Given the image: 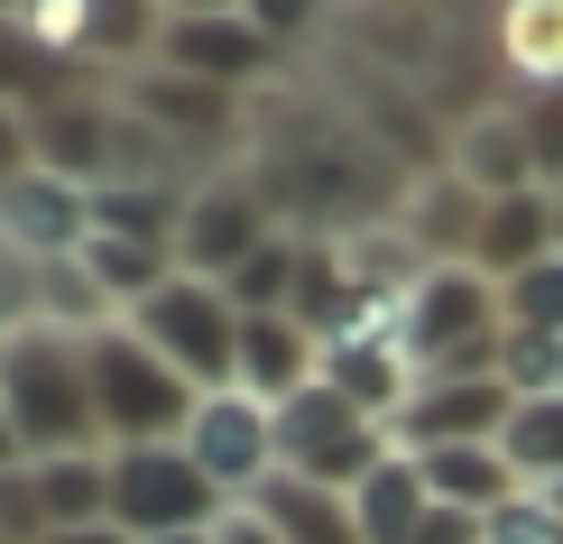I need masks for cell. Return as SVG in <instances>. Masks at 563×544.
<instances>
[{
	"instance_id": "obj_21",
	"label": "cell",
	"mask_w": 563,
	"mask_h": 544,
	"mask_svg": "<svg viewBox=\"0 0 563 544\" xmlns=\"http://www.w3.org/2000/svg\"><path fill=\"white\" fill-rule=\"evenodd\" d=\"M250 508L268 517V535H277V544H361V517H351V499H342V489L287 480V470H277V480H268Z\"/></svg>"
},
{
	"instance_id": "obj_33",
	"label": "cell",
	"mask_w": 563,
	"mask_h": 544,
	"mask_svg": "<svg viewBox=\"0 0 563 544\" xmlns=\"http://www.w3.org/2000/svg\"><path fill=\"white\" fill-rule=\"evenodd\" d=\"M29 167H37V111L0 102V185H10V176H29Z\"/></svg>"
},
{
	"instance_id": "obj_16",
	"label": "cell",
	"mask_w": 563,
	"mask_h": 544,
	"mask_svg": "<svg viewBox=\"0 0 563 544\" xmlns=\"http://www.w3.org/2000/svg\"><path fill=\"white\" fill-rule=\"evenodd\" d=\"M323 378V342L305 333L296 314H241V388L250 397H296V388H314Z\"/></svg>"
},
{
	"instance_id": "obj_28",
	"label": "cell",
	"mask_w": 563,
	"mask_h": 544,
	"mask_svg": "<svg viewBox=\"0 0 563 544\" xmlns=\"http://www.w3.org/2000/svg\"><path fill=\"white\" fill-rule=\"evenodd\" d=\"M508 102H518V121H527L536 176H545V185H563V84H545V92H508Z\"/></svg>"
},
{
	"instance_id": "obj_15",
	"label": "cell",
	"mask_w": 563,
	"mask_h": 544,
	"mask_svg": "<svg viewBox=\"0 0 563 544\" xmlns=\"http://www.w3.org/2000/svg\"><path fill=\"white\" fill-rule=\"evenodd\" d=\"M563 249V231H554V185H527V195H499L481 212V241H472V268L481 277H518V268H536V258H554Z\"/></svg>"
},
{
	"instance_id": "obj_25",
	"label": "cell",
	"mask_w": 563,
	"mask_h": 544,
	"mask_svg": "<svg viewBox=\"0 0 563 544\" xmlns=\"http://www.w3.org/2000/svg\"><path fill=\"white\" fill-rule=\"evenodd\" d=\"M499 453H508V470H518L527 489H554L563 480V397H518Z\"/></svg>"
},
{
	"instance_id": "obj_35",
	"label": "cell",
	"mask_w": 563,
	"mask_h": 544,
	"mask_svg": "<svg viewBox=\"0 0 563 544\" xmlns=\"http://www.w3.org/2000/svg\"><path fill=\"white\" fill-rule=\"evenodd\" d=\"M157 10H167V19H231L241 0H157Z\"/></svg>"
},
{
	"instance_id": "obj_24",
	"label": "cell",
	"mask_w": 563,
	"mask_h": 544,
	"mask_svg": "<svg viewBox=\"0 0 563 544\" xmlns=\"http://www.w3.org/2000/svg\"><path fill=\"white\" fill-rule=\"evenodd\" d=\"M0 102H19V111H56V102H75V75H65L46 46L19 29V19H0Z\"/></svg>"
},
{
	"instance_id": "obj_8",
	"label": "cell",
	"mask_w": 563,
	"mask_h": 544,
	"mask_svg": "<svg viewBox=\"0 0 563 544\" xmlns=\"http://www.w3.org/2000/svg\"><path fill=\"white\" fill-rule=\"evenodd\" d=\"M277 241V212H268V195L250 176H203V185H185V212H176V268L185 277H222L231 268H250Z\"/></svg>"
},
{
	"instance_id": "obj_29",
	"label": "cell",
	"mask_w": 563,
	"mask_h": 544,
	"mask_svg": "<svg viewBox=\"0 0 563 544\" xmlns=\"http://www.w3.org/2000/svg\"><path fill=\"white\" fill-rule=\"evenodd\" d=\"M489 544H563V508L545 489H518L508 508H489Z\"/></svg>"
},
{
	"instance_id": "obj_20",
	"label": "cell",
	"mask_w": 563,
	"mask_h": 544,
	"mask_svg": "<svg viewBox=\"0 0 563 544\" xmlns=\"http://www.w3.org/2000/svg\"><path fill=\"white\" fill-rule=\"evenodd\" d=\"M434 489L426 470H416V453H388L379 470H369L361 489H351V517H361V544H416V526H426Z\"/></svg>"
},
{
	"instance_id": "obj_23",
	"label": "cell",
	"mask_w": 563,
	"mask_h": 544,
	"mask_svg": "<svg viewBox=\"0 0 563 544\" xmlns=\"http://www.w3.org/2000/svg\"><path fill=\"white\" fill-rule=\"evenodd\" d=\"M84 268L102 277V296L130 314L139 296H157V287L176 277V241H148V231H92V241H84Z\"/></svg>"
},
{
	"instance_id": "obj_18",
	"label": "cell",
	"mask_w": 563,
	"mask_h": 544,
	"mask_svg": "<svg viewBox=\"0 0 563 544\" xmlns=\"http://www.w3.org/2000/svg\"><path fill=\"white\" fill-rule=\"evenodd\" d=\"M46 535H75V526H111V453H46L29 462Z\"/></svg>"
},
{
	"instance_id": "obj_17",
	"label": "cell",
	"mask_w": 563,
	"mask_h": 544,
	"mask_svg": "<svg viewBox=\"0 0 563 544\" xmlns=\"http://www.w3.org/2000/svg\"><path fill=\"white\" fill-rule=\"evenodd\" d=\"M481 212H489V203H481L453 167H443V176H426V185H416V203H407V222H397V231L416 241V258H426V268H443V258H472Z\"/></svg>"
},
{
	"instance_id": "obj_39",
	"label": "cell",
	"mask_w": 563,
	"mask_h": 544,
	"mask_svg": "<svg viewBox=\"0 0 563 544\" xmlns=\"http://www.w3.org/2000/svg\"><path fill=\"white\" fill-rule=\"evenodd\" d=\"M19 10H29V0H0V19H19Z\"/></svg>"
},
{
	"instance_id": "obj_26",
	"label": "cell",
	"mask_w": 563,
	"mask_h": 544,
	"mask_svg": "<svg viewBox=\"0 0 563 544\" xmlns=\"http://www.w3.org/2000/svg\"><path fill=\"white\" fill-rule=\"evenodd\" d=\"M499 378H508V397H563V333H518L508 323Z\"/></svg>"
},
{
	"instance_id": "obj_4",
	"label": "cell",
	"mask_w": 563,
	"mask_h": 544,
	"mask_svg": "<svg viewBox=\"0 0 563 544\" xmlns=\"http://www.w3.org/2000/svg\"><path fill=\"white\" fill-rule=\"evenodd\" d=\"M388 453H397L388 424L369 415V407H351L333 378L277 397V470H287V480H314V489H342V499H351Z\"/></svg>"
},
{
	"instance_id": "obj_14",
	"label": "cell",
	"mask_w": 563,
	"mask_h": 544,
	"mask_svg": "<svg viewBox=\"0 0 563 544\" xmlns=\"http://www.w3.org/2000/svg\"><path fill=\"white\" fill-rule=\"evenodd\" d=\"M121 102L139 111V130L148 138H231V121H241V92L203 84V75H176V65H148V75L121 84Z\"/></svg>"
},
{
	"instance_id": "obj_7",
	"label": "cell",
	"mask_w": 563,
	"mask_h": 544,
	"mask_svg": "<svg viewBox=\"0 0 563 544\" xmlns=\"http://www.w3.org/2000/svg\"><path fill=\"white\" fill-rule=\"evenodd\" d=\"M19 29H29L65 75H121L130 84V75L157 65L167 10H157V0H29Z\"/></svg>"
},
{
	"instance_id": "obj_6",
	"label": "cell",
	"mask_w": 563,
	"mask_h": 544,
	"mask_svg": "<svg viewBox=\"0 0 563 544\" xmlns=\"http://www.w3.org/2000/svg\"><path fill=\"white\" fill-rule=\"evenodd\" d=\"M231 517V499L203 480V462L185 443H121L111 453V526L130 544H157V535H213Z\"/></svg>"
},
{
	"instance_id": "obj_19",
	"label": "cell",
	"mask_w": 563,
	"mask_h": 544,
	"mask_svg": "<svg viewBox=\"0 0 563 544\" xmlns=\"http://www.w3.org/2000/svg\"><path fill=\"white\" fill-rule=\"evenodd\" d=\"M416 470H426V489L443 508H472V517H489V508H508L518 499V470H508V453L499 443H443V453H416Z\"/></svg>"
},
{
	"instance_id": "obj_22",
	"label": "cell",
	"mask_w": 563,
	"mask_h": 544,
	"mask_svg": "<svg viewBox=\"0 0 563 544\" xmlns=\"http://www.w3.org/2000/svg\"><path fill=\"white\" fill-rule=\"evenodd\" d=\"M499 65L518 92L563 84V0H499Z\"/></svg>"
},
{
	"instance_id": "obj_31",
	"label": "cell",
	"mask_w": 563,
	"mask_h": 544,
	"mask_svg": "<svg viewBox=\"0 0 563 544\" xmlns=\"http://www.w3.org/2000/svg\"><path fill=\"white\" fill-rule=\"evenodd\" d=\"M19 323H37V258L0 241V333H19Z\"/></svg>"
},
{
	"instance_id": "obj_2",
	"label": "cell",
	"mask_w": 563,
	"mask_h": 544,
	"mask_svg": "<svg viewBox=\"0 0 563 544\" xmlns=\"http://www.w3.org/2000/svg\"><path fill=\"white\" fill-rule=\"evenodd\" d=\"M397 342H407L416 378H499V342H508L499 277H481L472 258L426 268L397 304Z\"/></svg>"
},
{
	"instance_id": "obj_38",
	"label": "cell",
	"mask_w": 563,
	"mask_h": 544,
	"mask_svg": "<svg viewBox=\"0 0 563 544\" xmlns=\"http://www.w3.org/2000/svg\"><path fill=\"white\" fill-rule=\"evenodd\" d=\"M157 544H213V535H157Z\"/></svg>"
},
{
	"instance_id": "obj_1",
	"label": "cell",
	"mask_w": 563,
	"mask_h": 544,
	"mask_svg": "<svg viewBox=\"0 0 563 544\" xmlns=\"http://www.w3.org/2000/svg\"><path fill=\"white\" fill-rule=\"evenodd\" d=\"M0 415H10V434H19L29 462H46V453H111L102 415H92L84 333H65V323H19V333H0Z\"/></svg>"
},
{
	"instance_id": "obj_9",
	"label": "cell",
	"mask_w": 563,
	"mask_h": 544,
	"mask_svg": "<svg viewBox=\"0 0 563 544\" xmlns=\"http://www.w3.org/2000/svg\"><path fill=\"white\" fill-rule=\"evenodd\" d=\"M185 453L203 462V480H213L231 508H250L277 480V407H268V397H250V388L203 397L195 424H185Z\"/></svg>"
},
{
	"instance_id": "obj_27",
	"label": "cell",
	"mask_w": 563,
	"mask_h": 544,
	"mask_svg": "<svg viewBox=\"0 0 563 544\" xmlns=\"http://www.w3.org/2000/svg\"><path fill=\"white\" fill-rule=\"evenodd\" d=\"M499 304H508L518 333H563V249L536 258V268H518V277L499 287Z\"/></svg>"
},
{
	"instance_id": "obj_11",
	"label": "cell",
	"mask_w": 563,
	"mask_h": 544,
	"mask_svg": "<svg viewBox=\"0 0 563 544\" xmlns=\"http://www.w3.org/2000/svg\"><path fill=\"white\" fill-rule=\"evenodd\" d=\"M0 241L29 249L37 268H46V258H75L92 241V185L56 176V167L10 176V185H0Z\"/></svg>"
},
{
	"instance_id": "obj_34",
	"label": "cell",
	"mask_w": 563,
	"mask_h": 544,
	"mask_svg": "<svg viewBox=\"0 0 563 544\" xmlns=\"http://www.w3.org/2000/svg\"><path fill=\"white\" fill-rule=\"evenodd\" d=\"M213 544H277V535H268V517H260V508H231L222 526H213Z\"/></svg>"
},
{
	"instance_id": "obj_32",
	"label": "cell",
	"mask_w": 563,
	"mask_h": 544,
	"mask_svg": "<svg viewBox=\"0 0 563 544\" xmlns=\"http://www.w3.org/2000/svg\"><path fill=\"white\" fill-rule=\"evenodd\" d=\"M314 10H323V0H241V19H250V29H260V37L277 46V56H287V46H296L305 29H314Z\"/></svg>"
},
{
	"instance_id": "obj_13",
	"label": "cell",
	"mask_w": 563,
	"mask_h": 544,
	"mask_svg": "<svg viewBox=\"0 0 563 544\" xmlns=\"http://www.w3.org/2000/svg\"><path fill=\"white\" fill-rule=\"evenodd\" d=\"M157 65H176V75H203L222 92H250L260 75H277V46L250 29L241 10L231 19H167V37H157Z\"/></svg>"
},
{
	"instance_id": "obj_40",
	"label": "cell",
	"mask_w": 563,
	"mask_h": 544,
	"mask_svg": "<svg viewBox=\"0 0 563 544\" xmlns=\"http://www.w3.org/2000/svg\"><path fill=\"white\" fill-rule=\"evenodd\" d=\"M554 231H563V185H554Z\"/></svg>"
},
{
	"instance_id": "obj_30",
	"label": "cell",
	"mask_w": 563,
	"mask_h": 544,
	"mask_svg": "<svg viewBox=\"0 0 563 544\" xmlns=\"http://www.w3.org/2000/svg\"><path fill=\"white\" fill-rule=\"evenodd\" d=\"M0 544H46V508H37L29 462H19V470H0Z\"/></svg>"
},
{
	"instance_id": "obj_10",
	"label": "cell",
	"mask_w": 563,
	"mask_h": 544,
	"mask_svg": "<svg viewBox=\"0 0 563 544\" xmlns=\"http://www.w3.org/2000/svg\"><path fill=\"white\" fill-rule=\"evenodd\" d=\"M518 397L508 378H416L407 407L388 415V443L397 453H443V443H499Z\"/></svg>"
},
{
	"instance_id": "obj_36",
	"label": "cell",
	"mask_w": 563,
	"mask_h": 544,
	"mask_svg": "<svg viewBox=\"0 0 563 544\" xmlns=\"http://www.w3.org/2000/svg\"><path fill=\"white\" fill-rule=\"evenodd\" d=\"M46 544H130L121 526H75V535H46Z\"/></svg>"
},
{
	"instance_id": "obj_12",
	"label": "cell",
	"mask_w": 563,
	"mask_h": 544,
	"mask_svg": "<svg viewBox=\"0 0 563 544\" xmlns=\"http://www.w3.org/2000/svg\"><path fill=\"white\" fill-rule=\"evenodd\" d=\"M462 185H472L481 203H499V195H527V185H545L536 176V148H527V121H518V102H481V111H462L453 121V157H443Z\"/></svg>"
},
{
	"instance_id": "obj_5",
	"label": "cell",
	"mask_w": 563,
	"mask_h": 544,
	"mask_svg": "<svg viewBox=\"0 0 563 544\" xmlns=\"http://www.w3.org/2000/svg\"><path fill=\"white\" fill-rule=\"evenodd\" d=\"M121 323L157 351V360H176L203 397L241 388V304H231L213 277H185V268H176L167 287H157V296H139Z\"/></svg>"
},
{
	"instance_id": "obj_3",
	"label": "cell",
	"mask_w": 563,
	"mask_h": 544,
	"mask_svg": "<svg viewBox=\"0 0 563 544\" xmlns=\"http://www.w3.org/2000/svg\"><path fill=\"white\" fill-rule=\"evenodd\" d=\"M84 360H92V415H102L111 453H121V443H185L203 388L176 360H157L130 323H102V333L84 342Z\"/></svg>"
},
{
	"instance_id": "obj_37",
	"label": "cell",
	"mask_w": 563,
	"mask_h": 544,
	"mask_svg": "<svg viewBox=\"0 0 563 544\" xmlns=\"http://www.w3.org/2000/svg\"><path fill=\"white\" fill-rule=\"evenodd\" d=\"M29 453H19V434H10V415H0V470H19Z\"/></svg>"
},
{
	"instance_id": "obj_41",
	"label": "cell",
	"mask_w": 563,
	"mask_h": 544,
	"mask_svg": "<svg viewBox=\"0 0 563 544\" xmlns=\"http://www.w3.org/2000/svg\"><path fill=\"white\" fill-rule=\"evenodd\" d=\"M545 499H554V508H563V480H554V489H545Z\"/></svg>"
}]
</instances>
